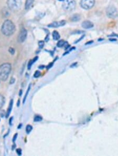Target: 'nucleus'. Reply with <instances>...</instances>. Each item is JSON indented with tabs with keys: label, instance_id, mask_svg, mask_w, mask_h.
Returning <instances> with one entry per match:
<instances>
[{
	"label": "nucleus",
	"instance_id": "nucleus-1",
	"mask_svg": "<svg viewBox=\"0 0 118 156\" xmlns=\"http://www.w3.org/2000/svg\"><path fill=\"white\" fill-rule=\"evenodd\" d=\"M1 31L3 35L6 36H11L13 34L15 31V26L14 24L11 21L7 20L3 23Z\"/></svg>",
	"mask_w": 118,
	"mask_h": 156
},
{
	"label": "nucleus",
	"instance_id": "nucleus-2",
	"mask_svg": "<svg viewBox=\"0 0 118 156\" xmlns=\"http://www.w3.org/2000/svg\"><path fill=\"white\" fill-rule=\"evenodd\" d=\"M12 67L10 64L4 63L0 66V79L5 81L8 78L11 71Z\"/></svg>",
	"mask_w": 118,
	"mask_h": 156
},
{
	"label": "nucleus",
	"instance_id": "nucleus-3",
	"mask_svg": "<svg viewBox=\"0 0 118 156\" xmlns=\"http://www.w3.org/2000/svg\"><path fill=\"white\" fill-rule=\"evenodd\" d=\"M7 4L10 10L15 11L20 9L22 0H8Z\"/></svg>",
	"mask_w": 118,
	"mask_h": 156
},
{
	"label": "nucleus",
	"instance_id": "nucleus-4",
	"mask_svg": "<svg viewBox=\"0 0 118 156\" xmlns=\"http://www.w3.org/2000/svg\"><path fill=\"white\" fill-rule=\"evenodd\" d=\"M76 4L75 0H64L62 6L65 11L72 12L75 10Z\"/></svg>",
	"mask_w": 118,
	"mask_h": 156
},
{
	"label": "nucleus",
	"instance_id": "nucleus-5",
	"mask_svg": "<svg viewBox=\"0 0 118 156\" xmlns=\"http://www.w3.org/2000/svg\"><path fill=\"white\" fill-rule=\"evenodd\" d=\"M95 0H81V7L85 10H89L93 7Z\"/></svg>",
	"mask_w": 118,
	"mask_h": 156
},
{
	"label": "nucleus",
	"instance_id": "nucleus-6",
	"mask_svg": "<svg viewBox=\"0 0 118 156\" xmlns=\"http://www.w3.org/2000/svg\"><path fill=\"white\" fill-rule=\"evenodd\" d=\"M106 14L108 17L115 18L118 16V11L114 6L110 5L107 8Z\"/></svg>",
	"mask_w": 118,
	"mask_h": 156
},
{
	"label": "nucleus",
	"instance_id": "nucleus-7",
	"mask_svg": "<svg viewBox=\"0 0 118 156\" xmlns=\"http://www.w3.org/2000/svg\"><path fill=\"white\" fill-rule=\"evenodd\" d=\"M27 32L26 29L24 28H22L20 29V32L19 33V34L17 38V40L19 43H23L24 42L27 38Z\"/></svg>",
	"mask_w": 118,
	"mask_h": 156
},
{
	"label": "nucleus",
	"instance_id": "nucleus-8",
	"mask_svg": "<svg viewBox=\"0 0 118 156\" xmlns=\"http://www.w3.org/2000/svg\"><path fill=\"white\" fill-rule=\"evenodd\" d=\"M66 24V21L63 20L61 21H57V22H54L53 23H51L49 24L48 26L49 27H54V28H56L58 27L63 26Z\"/></svg>",
	"mask_w": 118,
	"mask_h": 156
},
{
	"label": "nucleus",
	"instance_id": "nucleus-9",
	"mask_svg": "<svg viewBox=\"0 0 118 156\" xmlns=\"http://www.w3.org/2000/svg\"><path fill=\"white\" fill-rule=\"evenodd\" d=\"M81 26L85 29H91L93 27V24L89 21H85L82 23Z\"/></svg>",
	"mask_w": 118,
	"mask_h": 156
},
{
	"label": "nucleus",
	"instance_id": "nucleus-10",
	"mask_svg": "<svg viewBox=\"0 0 118 156\" xmlns=\"http://www.w3.org/2000/svg\"><path fill=\"white\" fill-rule=\"evenodd\" d=\"M34 2V0H26L25 8L27 10H29L33 5V3Z\"/></svg>",
	"mask_w": 118,
	"mask_h": 156
},
{
	"label": "nucleus",
	"instance_id": "nucleus-11",
	"mask_svg": "<svg viewBox=\"0 0 118 156\" xmlns=\"http://www.w3.org/2000/svg\"><path fill=\"white\" fill-rule=\"evenodd\" d=\"M13 101L12 99V100H11L10 103V105H9L8 111H7V113H6V118H8L9 117L10 113L11 112L12 109V107H13Z\"/></svg>",
	"mask_w": 118,
	"mask_h": 156
},
{
	"label": "nucleus",
	"instance_id": "nucleus-12",
	"mask_svg": "<svg viewBox=\"0 0 118 156\" xmlns=\"http://www.w3.org/2000/svg\"><path fill=\"white\" fill-rule=\"evenodd\" d=\"M53 38L54 40H58L61 38V36H60V35L59 34V33L57 31H55L53 33Z\"/></svg>",
	"mask_w": 118,
	"mask_h": 156
},
{
	"label": "nucleus",
	"instance_id": "nucleus-13",
	"mask_svg": "<svg viewBox=\"0 0 118 156\" xmlns=\"http://www.w3.org/2000/svg\"><path fill=\"white\" fill-rule=\"evenodd\" d=\"M5 99L3 95L0 94V109L3 107L4 105L5 104Z\"/></svg>",
	"mask_w": 118,
	"mask_h": 156
},
{
	"label": "nucleus",
	"instance_id": "nucleus-14",
	"mask_svg": "<svg viewBox=\"0 0 118 156\" xmlns=\"http://www.w3.org/2000/svg\"><path fill=\"white\" fill-rule=\"evenodd\" d=\"M38 58V57H35L34 58H33V60H31V61L29 62V65H28V67H29V69H30V68H31V66H32V65H33V64L36 61H37Z\"/></svg>",
	"mask_w": 118,
	"mask_h": 156
},
{
	"label": "nucleus",
	"instance_id": "nucleus-15",
	"mask_svg": "<svg viewBox=\"0 0 118 156\" xmlns=\"http://www.w3.org/2000/svg\"><path fill=\"white\" fill-rule=\"evenodd\" d=\"M66 44V42H65L64 40H59V41L58 42L57 46L58 47H61L64 46Z\"/></svg>",
	"mask_w": 118,
	"mask_h": 156
},
{
	"label": "nucleus",
	"instance_id": "nucleus-16",
	"mask_svg": "<svg viewBox=\"0 0 118 156\" xmlns=\"http://www.w3.org/2000/svg\"><path fill=\"white\" fill-rule=\"evenodd\" d=\"M32 129H33V127H32V126H31L29 125H28L26 127V133H30L32 131Z\"/></svg>",
	"mask_w": 118,
	"mask_h": 156
},
{
	"label": "nucleus",
	"instance_id": "nucleus-17",
	"mask_svg": "<svg viewBox=\"0 0 118 156\" xmlns=\"http://www.w3.org/2000/svg\"><path fill=\"white\" fill-rule=\"evenodd\" d=\"M35 122H39V121L42 120V117H40V116H36L35 117L34 119Z\"/></svg>",
	"mask_w": 118,
	"mask_h": 156
},
{
	"label": "nucleus",
	"instance_id": "nucleus-18",
	"mask_svg": "<svg viewBox=\"0 0 118 156\" xmlns=\"http://www.w3.org/2000/svg\"><path fill=\"white\" fill-rule=\"evenodd\" d=\"M77 18H78V19H80V16H79V15H78L77 14L74 15L72 16V20L74 21H77L78 20L77 19Z\"/></svg>",
	"mask_w": 118,
	"mask_h": 156
},
{
	"label": "nucleus",
	"instance_id": "nucleus-19",
	"mask_svg": "<svg viewBox=\"0 0 118 156\" xmlns=\"http://www.w3.org/2000/svg\"><path fill=\"white\" fill-rule=\"evenodd\" d=\"M40 74H41V73H40V71H38V70L36 71L34 75V77H35V78H38V77L40 76Z\"/></svg>",
	"mask_w": 118,
	"mask_h": 156
},
{
	"label": "nucleus",
	"instance_id": "nucleus-20",
	"mask_svg": "<svg viewBox=\"0 0 118 156\" xmlns=\"http://www.w3.org/2000/svg\"><path fill=\"white\" fill-rule=\"evenodd\" d=\"M44 44H45V43H44L43 41H40L38 42V45L40 46V49H42V48L44 46Z\"/></svg>",
	"mask_w": 118,
	"mask_h": 156
},
{
	"label": "nucleus",
	"instance_id": "nucleus-21",
	"mask_svg": "<svg viewBox=\"0 0 118 156\" xmlns=\"http://www.w3.org/2000/svg\"><path fill=\"white\" fill-rule=\"evenodd\" d=\"M9 52L12 55H14L15 53V49L13 48L10 47L9 49Z\"/></svg>",
	"mask_w": 118,
	"mask_h": 156
},
{
	"label": "nucleus",
	"instance_id": "nucleus-22",
	"mask_svg": "<svg viewBox=\"0 0 118 156\" xmlns=\"http://www.w3.org/2000/svg\"><path fill=\"white\" fill-rule=\"evenodd\" d=\"M16 153L19 156H20L22 155V150L20 149V148H18V149H16Z\"/></svg>",
	"mask_w": 118,
	"mask_h": 156
},
{
	"label": "nucleus",
	"instance_id": "nucleus-23",
	"mask_svg": "<svg viewBox=\"0 0 118 156\" xmlns=\"http://www.w3.org/2000/svg\"><path fill=\"white\" fill-rule=\"evenodd\" d=\"M15 82V79L14 78H12L10 81V84H13Z\"/></svg>",
	"mask_w": 118,
	"mask_h": 156
},
{
	"label": "nucleus",
	"instance_id": "nucleus-24",
	"mask_svg": "<svg viewBox=\"0 0 118 156\" xmlns=\"http://www.w3.org/2000/svg\"><path fill=\"white\" fill-rule=\"evenodd\" d=\"M17 134H15V135L14 136V138H13V142H14L15 140V139H16V138L17 137Z\"/></svg>",
	"mask_w": 118,
	"mask_h": 156
},
{
	"label": "nucleus",
	"instance_id": "nucleus-25",
	"mask_svg": "<svg viewBox=\"0 0 118 156\" xmlns=\"http://www.w3.org/2000/svg\"><path fill=\"white\" fill-rule=\"evenodd\" d=\"M59 1H63L64 0H59Z\"/></svg>",
	"mask_w": 118,
	"mask_h": 156
}]
</instances>
